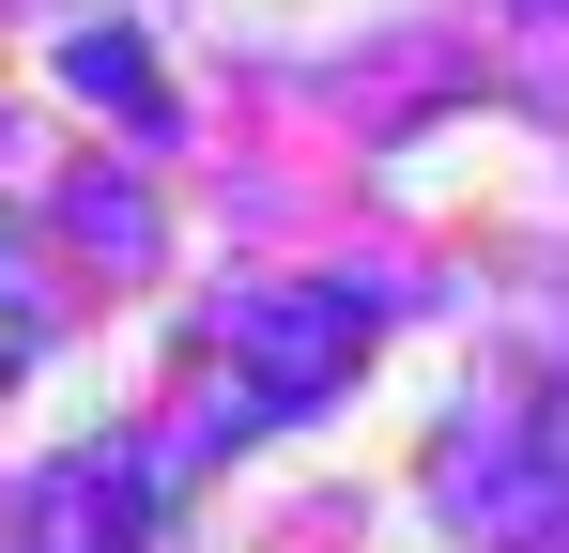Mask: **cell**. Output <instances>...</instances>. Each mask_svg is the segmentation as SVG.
I'll return each instance as SVG.
<instances>
[{"mask_svg": "<svg viewBox=\"0 0 569 553\" xmlns=\"http://www.w3.org/2000/svg\"><path fill=\"white\" fill-rule=\"evenodd\" d=\"M385 339V292L355 276H262V292H231L216 308V369H231V400H216V431H292V415H323Z\"/></svg>", "mask_w": 569, "mask_h": 553, "instance_id": "obj_1", "label": "cell"}, {"mask_svg": "<svg viewBox=\"0 0 569 553\" xmlns=\"http://www.w3.org/2000/svg\"><path fill=\"white\" fill-rule=\"evenodd\" d=\"M447 492H462V523L492 553H569V400L555 415H508V431H462Z\"/></svg>", "mask_w": 569, "mask_h": 553, "instance_id": "obj_2", "label": "cell"}, {"mask_svg": "<svg viewBox=\"0 0 569 553\" xmlns=\"http://www.w3.org/2000/svg\"><path fill=\"white\" fill-rule=\"evenodd\" d=\"M170 507V461L154 446H62L16 492V553H139Z\"/></svg>", "mask_w": 569, "mask_h": 553, "instance_id": "obj_3", "label": "cell"}, {"mask_svg": "<svg viewBox=\"0 0 569 553\" xmlns=\"http://www.w3.org/2000/svg\"><path fill=\"white\" fill-rule=\"evenodd\" d=\"M62 78L93 92V108L123 123V139H170V78L139 62V31H123V16H93V31H62Z\"/></svg>", "mask_w": 569, "mask_h": 553, "instance_id": "obj_4", "label": "cell"}, {"mask_svg": "<svg viewBox=\"0 0 569 553\" xmlns=\"http://www.w3.org/2000/svg\"><path fill=\"white\" fill-rule=\"evenodd\" d=\"M31 354H47V292H31V262L0 247V384H16Z\"/></svg>", "mask_w": 569, "mask_h": 553, "instance_id": "obj_5", "label": "cell"}, {"mask_svg": "<svg viewBox=\"0 0 569 553\" xmlns=\"http://www.w3.org/2000/svg\"><path fill=\"white\" fill-rule=\"evenodd\" d=\"M78 247H108V262H139V247H154V215H139L123 184H78Z\"/></svg>", "mask_w": 569, "mask_h": 553, "instance_id": "obj_6", "label": "cell"}, {"mask_svg": "<svg viewBox=\"0 0 569 553\" xmlns=\"http://www.w3.org/2000/svg\"><path fill=\"white\" fill-rule=\"evenodd\" d=\"M508 16H569V0H508Z\"/></svg>", "mask_w": 569, "mask_h": 553, "instance_id": "obj_7", "label": "cell"}]
</instances>
